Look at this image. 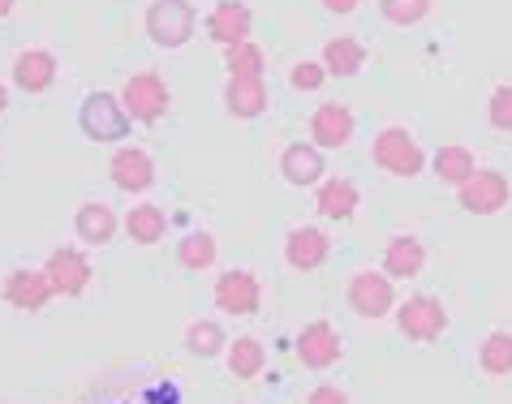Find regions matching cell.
I'll use <instances>...</instances> for the list:
<instances>
[{
	"mask_svg": "<svg viewBox=\"0 0 512 404\" xmlns=\"http://www.w3.org/2000/svg\"><path fill=\"white\" fill-rule=\"evenodd\" d=\"M56 82V56L48 48H26L13 56V86L26 95H44Z\"/></svg>",
	"mask_w": 512,
	"mask_h": 404,
	"instance_id": "cell-19",
	"label": "cell"
},
{
	"mask_svg": "<svg viewBox=\"0 0 512 404\" xmlns=\"http://www.w3.org/2000/svg\"><path fill=\"white\" fill-rule=\"evenodd\" d=\"M74 233L78 241H87V245H108V241H117L121 233V220H117V211L108 207V202H82V207L74 211Z\"/></svg>",
	"mask_w": 512,
	"mask_h": 404,
	"instance_id": "cell-21",
	"label": "cell"
},
{
	"mask_svg": "<svg viewBox=\"0 0 512 404\" xmlns=\"http://www.w3.org/2000/svg\"><path fill=\"white\" fill-rule=\"evenodd\" d=\"M78 129L91 142H121V138H130L134 121H130V112H125L121 95L91 91L87 99H82V108H78Z\"/></svg>",
	"mask_w": 512,
	"mask_h": 404,
	"instance_id": "cell-4",
	"label": "cell"
},
{
	"mask_svg": "<svg viewBox=\"0 0 512 404\" xmlns=\"http://www.w3.org/2000/svg\"><path fill=\"white\" fill-rule=\"evenodd\" d=\"M327 254H332V237L315 224H297V228L284 233V263H289L293 271H302V276L319 271L327 263Z\"/></svg>",
	"mask_w": 512,
	"mask_h": 404,
	"instance_id": "cell-13",
	"label": "cell"
},
{
	"mask_svg": "<svg viewBox=\"0 0 512 404\" xmlns=\"http://www.w3.org/2000/svg\"><path fill=\"white\" fill-rule=\"evenodd\" d=\"M345 301H349V310L358 314V319H388V314L396 310V280L388 276V271H375V267H362V271H353L349 284H345Z\"/></svg>",
	"mask_w": 512,
	"mask_h": 404,
	"instance_id": "cell-3",
	"label": "cell"
},
{
	"mask_svg": "<svg viewBox=\"0 0 512 404\" xmlns=\"http://www.w3.org/2000/svg\"><path fill=\"white\" fill-rule=\"evenodd\" d=\"M426 267V245L414 233H396L383 245V271L392 280H418Z\"/></svg>",
	"mask_w": 512,
	"mask_h": 404,
	"instance_id": "cell-20",
	"label": "cell"
},
{
	"mask_svg": "<svg viewBox=\"0 0 512 404\" xmlns=\"http://www.w3.org/2000/svg\"><path fill=\"white\" fill-rule=\"evenodd\" d=\"M457 202L465 215H482V220H487V215H500L512 202V181L500 168H478L457 190Z\"/></svg>",
	"mask_w": 512,
	"mask_h": 404,
	"instance_id": "cell-7",
	"label": "cell"
},
{
	"mask_svg": "<svg viewBox=\"0 0 512 404\" xmlns=\"http://www.w3.org/2000/svg\"><path fill=\"white\" fill-rule=\"evenodd\" d=\"M392 319H396V331H401L409 344H435L448 331V306L431 293H414L392 310Z\"/></svg>",
	"mask_w": 512,
	"mask_h": 404,
	"instance_id": "cell-5",
	"label": "cell"
},
{
	"mask_svg": "<svg viewBox=\"0 0 512 404\" xmlns=\"http://www.w3.org/2000/svg\"><path fill=\"white\" fill-rule=\"evenodd\" d=\"M371 164L396 181H414L426 172V151L405 125H388L371 138Z\"/></svg>",
	"mask_w": 512,
	"mask_h": 404,
	"instance_id": "cell-1",
	"label": "cell"
},
{
	"mask_svg": "<svg viewBox=\"0 0 512 404\" xmlns=\"http://www.w3.org/2000/svg\"><path fill=\"white\" fill-rule=\"evenodd\" d=\"M327 78H332V74L323 69V61H297V65L289 69V86H293V91H302V95L323 91Z\"/></svg>",
	"mask_w": 512,
	"mask_h": 404,
	"instance_id": "cell-32",
	"label": "cell"
},
{
	"mask_svg": "<svg viewBox=\"0 0 512 404\" xmlns=\"http://www.w3.org/2000/svg\"><path fill=\"white\" fill-rule=\"evenodd\" d=\"M306 404H349V396L340 392V387H332V383H319V387H310Z\"/></svg>",
	"mask_w": 512,
	"mask_h": 404,
	"instance_id": "cell-33",
	"label": "cell"
},
{
	"mask_svg": "<svg viewBox=\"0 0 512 404\" xmlns=\"http://www.w3.org/2000/svg\"><path fill=\"white\" fill-rule=\"evenodd\" d=\"M224 69H229L233 78H263L267 56H263L259 43L246 39V43H233V48H224Z\"/></svg>",
	"mask_w": 512,
	"mask_h": 404,
	"instance_id": "cell-29",
	"label": "cell"
},
{
	"mask_svg": "<svg viewBox=\"0 0 512 404\" xmlns=\"http://www.w3.org/2000/svg\"><path fill=\"white\" fill-rule=\"evenodd\" d=\"M216 258H220V241L211 233H190L177 241V267L186 271H211Z\"/></svg>",
	"mask_w": 512,
	"mask_h": 404,
	"instance_id": "cell-27",
	"label": "cell"
},
{
	"mask_svg": "<svg viewBox=\"0 0 512 404\" xmlns=\"http://www.w3.org/2000/svg\"><path fill=\"white\" fill-rule=\"evenodd\" d=\"M224 362H229V374L237 383H254L267 366V349L259 336H237V340H229V349H224Z\"/></svg>",
	"mask_w": 512,
	"mask_h": 404,
	"instance_id": "cell-24",
	"label": "cell"
},
{
	"mask_svg": "<svg viewBox=\"0 0 512 404\" xmlns=\"http://www.w3.org/2000/svg\"><path fill=\"white\" fill-rule=\"evenodd\" d=\"M220 99H224V112L237 117V121L263 117L267 104H272V95H267V82L263 78H233V74H229V82H224Z\"/></svg>",
	"mask_w": 512,
	"mask_h": 404,
	"instance_id": "cell-16",
	"label": "cell"
},
{
	"mask_svg": "<svg viewBox=\"0 0 512 404\" xmlns=\"http://www.w3.org/2000/svg\"><path fill=\"white\" fill-rule=\"evenodd\" d=\"M254 31V13L241 0H216L207 13V35L220 43V48H233V43H246Z\"/></svg>",
	"mask_w": 512,
	"mask_h": 404,
	"instance_id": "cell-15",
	"label": "cell"
},
{
	"mask_svg": "<svg viewBox=\"0 0 512 404\" xmlns=\"http://www.w3.org/2000/svg\"><path fill=\"white\" fill-rule=\"evenodd\" d=\"M478 370L487 379H508L512 374V331H487L478 344Z\"/></svg>",
	"mask_w": 512,
	"mask_h": 404,
	"instance_id": "cell-26",
	"label": "cell"
},
{
	"mask_svg": "<svg viewBox=\"0 0 512 404\" xmlns=\"http://www.w3.org/2000/svg\"><path fill=\"white\" fill-rule=\"evenodd\" d=\"M121 104L134 125H155V121H164L168 104H173V91H168V82L155 69H138L121 86Z\"/></svg>",
	"mask_w": 512,
	"mask_h": 404,
	"instance_id": "cell-6",
	"label": "cell"
},
{
	"mask_svg": "<svg viewBox=\"0 0 512 404\" xmlns=\"http://www.w3.org/2000/svg\"><path fill=\"white\" fill-rule=\"evenodd\" d=\"M142 31H147L155 48L177 52V48H186L198 31V9L190 0H151L147 18H142Z\"/></svg>",
	"mask_w": 512,
	"mask_h": 404,
	"instance_id": "cell-2",
	"label": "cell"
},
{
	"mask_svg": "<svg viewBox=\"0 0 512 404\" xmlns=\"http://www.w3.org/2000/svg\"><path fill=\"white\" fill-rule=\"evenodd\" d=\"M13 5H18V0H0V22H5L9 13H13Z\"/></svg>",
	"mask_w": 512,
	"mask_h": 404,
	"instance_id": "cell-36",
	"label": "cell"
},
{
	"mask_svg": "<svg viewBox=\"0 0 512 404\" xmlns=\"http://www.w3.org/2000/svg\"><path fill=\"white\" fill-rule=\"evenodd\" d=\"M358 5H362V0H323V9L336 13V18H349V13L358 9Z\"/></svg>",
	"mask_w": 512,
	"mask_h": 404,
	"instance_id": "cell-34",
	"label": "cell"
},
{
	"mask_svg": "<svg viewBox=\"0 0 512 404\" xmlns=\"http://www.w3.org/2000/svg\"><path fill=\"white\" fill-rule=\"evenodd\" d=\"M293 353L306 370H332L340 357H345V340H340V331L327 319H315V323H306L302 331H297Z\"/></svg>",
	"mask_w": 512,
	"mask_h": 404,
	"instance_id": "cell-10",
	"label": "cell"
},
{
	"mask_svg": "<svg viewBox=\"0 0 512 404\" xmlns=\"http://www.w3.org/2000/svg\"><path fill=\"white\" fill-rule=\"evenodd\" d=\"M431 168H435V177L452 185V190H461V185L478 172V160H474V151L461 147V142H448V147H439L431 155Z\"/></svg>",
	"mask_w": 512,
	"mask_h": 404,
	"instance_id": "cell-25",
	"label": "cell"
},
{
	"mask_svg": "<svg viewBox=\"0 0 512 404\" xmlns=\"http://www.w3.org/2000/svg\"><path fill=\"white\" fill-rule=\"evenodd\" d=\"M323 69L332 78H358L362 69H366V48L353 35H332L323 43Z\"/></svg>",
	"mask_w": 512,
	"mask_h": 404,
	"instance_id": "cell-23",
	"label": "cell"
},
{
	"mask_svg": "<svg viewBox=\"0 0 512 404\" xmlns=\"http://www.w3.org/2000/svg\"><path fill=\"white\" fill-rule=\"evenodd\" d=\"M186 349H190V357H220L224 349H229V336H224V327L216 323V319H194L190 327H186Z\"/></svg>",
	"mask_w": 512,
	"mask_h": 404,
	"instance_id": "cell-28",
	"label": "cell"
},
{
	"mask_svg": "<svg viewBox=\"0 0 512 404\" xmlns=\"http://www.w3.org/2000/svg\"><path fill=\"white\" fill-rule=\"evenodd\" d=\"M121 228L134 245H160L168 237V215H164V207H155V202H134V207L125 211Z\"/></svg>",
	"mask_w": 512,
	"mask_h": 404,
	"instance_id": "cell-22",
	"label": "cell"
},
{
	"mask_svg": "<svg viewBox=\"0 0 512 404\" xmlns=\"http://www.w3.org/2000/svg\"><path fill=\"white\" fill-rule=\"evenodd\" d=\"M108 177H112V185H117L121 194H147L151 185H155V177H160V172H155V160L142 147H121L117 155H112L108 160Z\"/></svg>",
	"mask_w": 512,
	"mask_h": 404,
	"instance_id": "cell-14",
	"label": "cell"
},
{
	"mask_svg": "<svg viewBox=\"0 0 512 404\" xmlns=\"http://www.w3.org/2000/svg\"><path fill=\"white\" fill-rule=\"evenodd\" d=\"M362 207V190L353 185L349 177H323L315 185V211L323 215V220H353Z\"/></svg>",
	"mask_w": 512,
	"mask_h": 404,
	"instance_id": "cell-18",
	"label": "cell"
},
{
	"mask_svg": "<svg viewBox=\"0 0 512 404\" xmlns=\"http://www.w3.org/2000/svg\"><path fill=\"white\" fill-rule=\"evenodd\" d=\"M379 13L392 26H418L431 13V0H379Z\"/></svg>",
	"mask_w": 512,
	"mask_h": 404,
	"instance_id": "cell-30",
	"label": "cell"
},
{
	"mask_svg": "<svg viewBox=\"0 0 512 404\" xmlns=\"http://www.w3.org/2000/svg\"><path fill=\"white\" fill-rule=\"evenodd\" d=\"M353 134H358V117L349 112V104H340V99H327L310 112V142L323 151H345Z\"/></svg>",
	"mask_w": 512,
	"mask_h": 404,
	"instance_id": "cell-12",
	"label": "cell"
},
{
	"mask_svg": "<svg viewBox=\"0 0 512 404\" xmlns=\"http://www.w3.org/2000/svg\"><path fill=\"white\" fill-rule=\"evenodd\" d=\"M323 147H315V142H289V147L280 151V177L297 185V190H306V185H319L323 181Z\"/></svg>",
	"mask_w": 512,
	"mask_h": 404,
	"instance_id": "cell-17",
	"label": "cell"
},
{
	"mask_svg": "<svg viewBox=\"0 0 512 404\" xmlns=\"http://www.w3.org/2000/svg\"><path fill=\"white\" fill-rule=\"evenodd\" d=\"M0 297H5V306L22 310V314H39V310H48L56 288L44 276V267H18L5 276V284H0Z\"/></svg>",
	"mask_w": 512,
	"mask_h": 404,
	"instance_id": "cell-11",
	"label": "cell"
},
{
	"mask_svg": "<svg viewBox=\"0 0 512 404\" xmlns=\"http://www.w3.org/2000/svg\"><path fill=\"white\" fill-rule=\"evenodd\" d=\"M211 301H216V310L233 314V319H250V314H259V306H263V284L254 271L233 267V271H224V276H216Z\"/></svg>",
	"mask_w": 512,
	"mask_h": 404,
	"instance_id": "cell-8",
	"label": "cell"
},
{
	"mask_svg": "<svg viewBox=\"0 0 512 404\" xmlns=\"http://www.w3.org/2000/svg\"><path fill=\"white\" fill-rule=\"evenodd\" d=\"M44 276L52 280L56 288V297H82L91 288V276H95V267H91V258L78 250V245H61V250H52L48 254V263H44Z\"/></svg>",
	"mask_w": 512,
	"mask_h": 404,
	"instance_id": "cell-9",
	"label": "cell"
},
{
	"mask_svg": "<svg viewBox=\"0 0 512 404\" xmlns=\"http://www.w3.org/2000/svg\"><path fill=\"white\" fill-rule=\"evenodd\" d=\"M5 108H9V86L0 82V117H5Z\"/></svg>",
	"mask_w": 512,
	"mask_h": 404,
	"instance_id": "cell-35",
	"label": "cell"
},
{
	"mask_svg": "<svg viewBox=\"0 0 512 404\" xmlns=\"http://www.w3.org/2000/svg\"><path fill=\"white\" fill-rule=\"evenodd\" d=\"M487 121L491 129H500V134H512V82H500L487 99Z\"/></svg>",
	"mask_w": 512,
	"mask_h": 404,
	"instance_id": "cell-31",
	"label": "cell"
}]
</instances>
